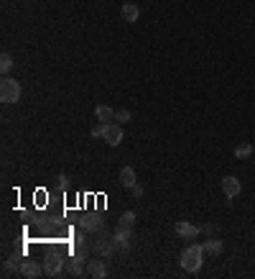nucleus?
I'll list each match as a JSON object with an SVG mask.
<instances>
[{
	"instance_id": "f257e3e1",
	"label": "nucleus",
	"mask_w": 255,
	"mask_h": 279,
	"mask_svg": "<svg viewBox=\"0 0 255 279\" xmlns=\"http://www.w3.org/2000/svg\"><path fill=\"white\" fill-rule=\"evenodd\" d=\"M179 264H182L184 272H189V274L199 272L202 264H204V248L202 246H186L182 251V256H179Z\"/></svg>"
},
{
	"instance_id": "f03ea898",
	"label": "nucleus",
	"mask_w": 255,
	"mask_h": 279,
	"mask_svg": "<svg viewBox=\"0 0 255 279\" xmlns=\"http://www.w3.org/2000/svg\"><path fill=\"white\" fill-rule=\"evenodd\" d=\"M0 100H3L5 105H16L21 100V85L13 77H3V82H0Z\"/></svg>"
},
{
	"instance_id": "7ed1b4c3",
	"label": "nucleus",
	"mask_w": 255,
	"mask_h": 279,
	"mask_svg": "<svg viewBox=\"0 0 255 279\" xmlns=\"http://www.w3.org/2000/svg\"><path fill=\"white\" fill-rule=\"evenodd\" d=\"M67 269V261L62 254H56V251H46V256H43V274L46 277H56V274H62Z\"/></svg>"
},
{
	"instance_id": "20e7f679",
	"label": "nucleus",
	"mask_w": 255,
	"mask_h": 279,
	"mask_svg": "<svg viewBox=\"0 0 255 279\" xmlns=\"http://www.w3.org/2000/svg\"><path fill=\"white\" fill-rule=\"evenodd\" d=\"M79 226H82L84 233H102L105 231V220L97 213H87V215L79 218Z\"/></svg>"
},
{
	"instance_id": "39448f33",
	"label": "nucleus",
	"mask_w": 255,
	"mask_h": 279,
	"mask_svg": "<svg viewBox=\"0 0 255 279\" xmlns=\"http://www.w3.org/2000/svg\"><path fill=\"white\" fill-rule=\"evenodd\" d=\"M176 236L184 238V241H194L199 236V226H191L189 220H179L176 223Z\"/></svg>"
},
{
	"instance_id": "423d86ee",
	"label": "nucleus",
	"mask_w": 255,
	"mask_h": 279,
	"mask_svg": "<svg viewBox=\"0 0 255 279\" xmlns=\"http://www.w3.org/2000/svg\"><path fill=\"white\" fill-rule=\"evenodd\" d=\"M112 238H115V246L120 248V251H128V248L133 246V228H117Z\"/></svg>"
},
{
	"instance_id": "0eeeda50",
	"label": "nucleus",
	"mask_w": 255,
	"mask_h": 279,
	"mask_svg": "<svg viewBox=\"0 0 255 279\" xmlns=\"http://www.w3.org/2000/svg\"><path fill=\"white\" fill-rule=\"evenodd\" d=\"M219 187H222V192L227 195L230 200H232V197H237V195H240V189H243L240 180H237V177H232V174H227V177H224V180L219 182Z\"/></svg>"
},
{
	"instance_id": "6e6552de",
	"label": "nucleus",
	"mask_w": 255,
	"mask_h": 279,
	"mask_svg": "<svg viewBox=\"0 0 255 279\" xmlns=\"http://www.w3.org/2000/svg\"><path fill=\"white\" fill-rule=\"evenodd\" d=\"M87 274L95 277V279L108 277V264H105L102 259H87Z\"/></svg>"
},
{
	"instance_id": "1a4fd4ad",
	"label": "nucleus",
	"mask_w": 255,
	"mask_h": 279,
	"mask_svg": "<svg viewBox=\"0 0 255 279\" xmlns=\"http://www.w3.org/2000/svg\"><path fill=\"white\" fill-rule=\"evenodd\" d=\"M102 139L108 141L110 146H117L120 141H123V128H120L117 123H108V126H105V136Z\"/></svg>"
},
{
	"instance_id": "9d476101",
	"label": "nucleus",
	"mask_w": 255,
	"mask_h": 279,
	"mask_svg": "<svg viewBox=\"0 0 255 279\" xmlns=\"http://www.w3.org/2000/svg\"><path fill=\"white\" fill-rule=\"evenodd\" d=\"M67 272H69L72 277H82V274H87V261H82L79 256H72V259L67 261Z\"/></svg>"
},
{
	"instance_id": "9b49d317",
	"label": "nucleus",
	"mask_w": 255,
	"mask_h": 279,
	"mask_svg": "<svg viewBox=\"0 0 255 279\" xmlns=\"http://www.w3.org/2000/svg\"><path fill=\"white\" fill-rule=\"evenodd\" d=\"M21 274H23L26 279H36V277H41V274H43V264H36V261H26L23 267H21Z\"/></svg>"
},
{
	"instance_id": "f8f14e48",
	"label": "nucleus",
	"mask_w": 255,
	"mask_h": 279,
	"mask_svg": "<svg viewBox=\"0 0 255 279\" xmlns=\"http://www.w3.org/2000/svg\"><path fill=\"white\" fill-rule=\"evenodd\" d=\"M120 185H123V187H136L138 185V177H136V169H133V167H123V169H120Z\"/></svg>"
},
{
	"instance_id": "ddd939ff",
	"label": "nucleus",
	"mask_w": 255,
	"mask_h": 279,
	"mask_svg": "<svg viewBox=\"0 0 255 279\" xmlns=\"http://www.w3.org/2000/svg\"><path fill=\"white\" fill-rule=\"evenodd\" d=\"M202 248H204V254H209V256H219L222 248H224V243H222L219 238H212V236H209V238L202 243Z\"/></svg>"
},
{
	"instance_id": "4468645a",
	"label": "nucleus",
	"mask_w": 255,
	"mask_h": 279,
	"mask_svg": "<svg viewBox=\"0 0 255 279\" xmlns=\"http://www.w3.org/2000/svg\"><path fill=\"white\" fill-rule=\"evenodd\" d=\"M95 115H97L100 123H112V121H115V110H112L110 105H102V102L95 108Z\"/></svg>"
},
{
	"instance_id": "2eb2a0df",
	"label": "nucleus",
	"mask_w": 255,
	"mask_h": 279,
	"mask_svg": "<svg viewBox=\"0 0 255 279\" xmlns=\"http://www.w3.org/2000/svg\"><path fill=\"white\" fill-rule=\"evenodd\" d=\"M95 248H97V254H100V256H110L117 246H115V238H105V236H102V238L97 241Z\"/></svg>"
},
{
	"instance_id": "dca6fc26",
	"label": "nucleus",
	"mask_w": 255,
	"mask_h": 279,
	"mask_svg": "<svg viewBox=\"0 0 255 279\" xmlns=\"http://www.w3.org/2000/svg\"><path fill=\"white\" fill-rule=\"evenodd\" d=\"M123 18H125L128 23H136V21L141 18V8H138L136 3H125V5H123Z\"/></svg>"
},
{
	"instance_id": "f3484780",
	"label": "nucleus",
	"mask_w": 255,
	"mask_h": 279,
	"mask_svg": "<svg viewBox=\"0 0 255 279\" xmlns=\"http://www.w3.org/2000/svg\"><path fill=\"white\" fill-rule=\"evenodd\" d=\"M133 226H136V213L125 210L123 215H120V220H117V228H133Z\"/></svg>"
},
{
	"instance_id": "a211bd4d",
	"label": "nucleus",
	"mask_w": 255,
	"mask_h": 279,
	"mask_svg": "<svg viewBox=\"0 0 255 279\" xmlns=\"http://www.w3.org/2000/svg\"><path fill=\"white\" fill-rule=\"evenodd\" d=\"M253 151H255L253 143H237V146H235V156H237V159H250Z\"/></svg>"
},
{
	"instance_id": "6ab92c4d",
	"label": "nucleus",
	"mask_w": 255,
	"mask_h": 279,
	"mask_svg": "<svg viewBox=\"0 0 255 279\" xmlns=\"http://www.w3.org/2000/svg\"><path fill=\"white\" fill-rule=\"evenodd\" d=\"M10 69H13V56L5 51L3 56H0V72H3V75H8Z\"/></svg>"
},
{
	"instance_id": "aec40b11",
	"label": "nucleus",
	"mask_w": 255,
	"mask_h": 279,
	"mask_svg": "<svg viewBox=\"0 0 255 279\" xmlns=\"http://www.w3.org/2000/svg\"><path fill=\"white\" fill-rule=\"evenodd\" d=\"M18 267V256H10L8 261H5V267H3V277H10V272Z\"/></svg>"
},
{
	"instance_id": "412c9836",
	"label": "nucleus",
	"mask_w": 255,
	"mask_h": 279,
	"mask_svg": "<svg viewBox=\"0 0 255 279\" xmlns=\"http://www.w3.org/2000/svg\"><path fill=\"white\" fill-rule=\"evenodd\" d=\"M115 121H117V123H128V121H130V110H125V108L115 110Z\"/></svg>"
},
{
	"instance_id": "4be33fe9",
	"label": "nucleus",
	"mask_w": 255,
	"mask_h": 279,
	"mask_svg": "<svg viewBox=\"0 0 255 279\" xmlns=\"http://www.w3.org/2000/svg\"><path fill=\"white\" fill-rule=\"evenodd\" d=\"M87 251H89V246L82 243V246H74V256H79L82 261H87Z\"/></svg>"
},
{
	"instance_id": "5701e85b",
	"label": "nucleus",
	"mask_w": 255,
	"mask_h": 279,
	"mask_svg": "<svg viewBox=\"0 0 255 279\" xmlns=\"http://www.w3.org/2000/svg\"><path fill=\"white\" fill-rule=\"evenodd\" d=\"M105 126H108V123H100V126H95L92 131H89V136H92V139H102V136H105Z\"/></svg>"
},
{
	"instance_id": "b1692460",
	"label": "nucleus",
	"mask_w": 255,
	"mask_h": 279,
	"mask_svg": "<svg viewBox=\"0 0 255 279\" xmlns=\"http://www.w3.org/2000/svg\"><path fill=\"white\" fill-rule=\"evenodd\" d=\"M199 231L204 233V236H215V226H212V223H202Z\"/></svg>"
},
{
	"instance_id": "393cba45",
	"label": "nucleus",
	"mask_w": 255,
	"mask_h": 279,
	"mask_svg": "<svg viewBox=\"0 0 255 279\" xmlns=\"http://www.w3.org/2000/svg\"><path fill=\"white\" fill-rule=\"evenodd\" d=\"M130 192H133V197H141V195H143V187L136 185V187H130Z\"/></svg>"
},
{
	"instance_id": "a878e982",
	"label": "nucleus",
	"mask_w": 255,
	"mask_h": 279,
	"mask_svg": "<svg viewBox=\"0 0 255 279\" xmlns=\"http://www.w3.org/2000/svg\"><path fill=\"white\" fill-rule=\"evenodd\" d=\"M84 243V236L82 233H74V246H82Z\"/></svg>"
},
{
	"instance_id": "bb28decb",
	"label": "nucleus",
	"mask_w": 255,
	"mask_h": 279,
	"mask_svg": "<svg viewBox=\"0 0 255 279\" xmlns=\"http://www.w3.org/2000/svg\"><path fill=\"white\" fill-rule=\"evenodd\" d=\"M59 187H69V177H67V174H62V177H59Z\"/></svg>"
}]
</instances>
